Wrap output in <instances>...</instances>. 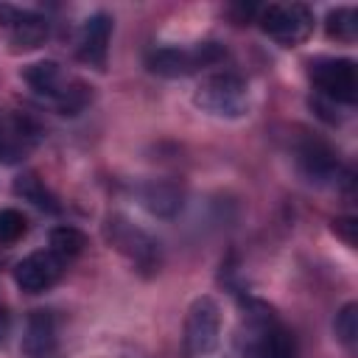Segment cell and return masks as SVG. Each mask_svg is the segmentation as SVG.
Here are the masks:
<instances>
[{"mask_svg":"<svg viewBox=\"0 0 358 358\" xmlns=\"http://www.w3.org/2000/svg\"><path fill=\"white\" fill-rule=\"evenodd\" d=\"M355 218H338V221H333V229L347 241V246H355Z\"/></svg>","mask_w":358,"mask_h":358,"instance_id":"obj_21","label":"cell"},{"mask_svg":"<svg viewBox=\"0 0 358 358\" xmlns=\"http://www.w3.org/2000/svg\"><path fill=\"white\" fill-rule=\"evenodd\" d=\"M249 322V347L246 358H296V344L291 333L271 319V310L246 313Z\"/></svg>","mask_w":358,"mask_h":358,"instance_id":"obj_6","label":"cell"},{"mask_svg":"<svg viewBox=\"0 0 358 358\" xmlns=\"http://www.w3.org/2000/svg\"><path fill=\"white\" fill-rule=\"evenodd\" d=\"M355 31H358V14H355V8L344 6V8H336V11L327 14V34L333 39L352 42L355 39Z\"/></svg>","mask_w":358,"mask_h":358,"instance_id":"obj_18","label":"cell"},{"mask_svg":"<svg viewBox=\"0 0 358 358\" xmlns=\"http://www.w3.org/2000/svg\"><path fill=\"white\" fill-rule=\"evenodd\" d=\"M34 131L36 129L25 117L0 120V162H6V165L20 162L34 143Z\"/></svg>","mask_w":358,"mask_h":358,"instance_id":"obj_12","label":"cell"},{"mask_svg":"<svg viewBox=\"0 0 358 358\" xmlns=\"http://www.w3.org/2000/svg\"><path fill=\"white\" fill-rule=\"evenodd\" d=\"M28 221L17 210H0V243H14L25 235Z\"/></svg>","mask_w":358,"mask_h":358,"instance_id":"obj_20","label":"cell"},{"mask_svg":"<svg viewBox=\"0 0 358 358\" xmlns=\"http://www.w3.org/2000/svg\"><path fill=\"white\" fill-rule=\"evenodd\" d=\"M143 204L148 207V213L159 218H173L182 210V190L168 179L148 182L143 187Z\"/></svg>","mask_w":358,"mask_h":358,"instance_id":"obj_15","label":"cell"},{"mask_svg":"<svg viewBox=\"0 0 358 358\" xmlns=\"http://www.w3.org/2000/svg\"><path fill=\"white\" fill-rule=\"evenodd\" d=\"M62 277V257L50 249H39L31 252L28 257H22L14 268V280L22 291L28 294H42L50 285H56Z\"/></svg>","mask_w":358,"mask_h":358,"instance_id":"obj_9","label":"cell"},{"mask_svg":"<svg viewBox=\"0 0 358 358\" xmlns=\"http://www.w3.org/2000/svg\"><path fill=\"white\" fill-rule=\"evenodd\" d=\"M106 235H109V241H112L126 257H131L140 268H154V266H157V260H159V249H157L154 238L145 235L143 229H137L134 224H129L126 218H120V215L109 218V224H106Z\"/></svg>","mask_w":358,"mask_h":358,"instance_id":"obj_8","label":"cell"},{"mask_svg":"<svg viewBox=\"0 0 358 358\" xmlns=\"http://www.w3.org/2000/svg\"><path fill=\"white\" fill-rule=\"evenodd\" d=\"M260 28L285 48L305 42L313 31V11L302 3H271L260 8Z\"/></svg>","mask_w":358,"mask_h":358,"instance_id":"obj_5","label":"cell"},{"mask_svg":"<svg viewBox=\"0 0 358 358\" xmlns=\"http://www.w3.org/2000/svg\"><path fill=\"white\" fill-rule=\"evenodd\" d=\"M87 246V238H84V232H78L76 227H56L53 232H50V252H56L62 260L64 257H76V255H81V249Z\"/></svg>","mask_w":358,"mask_h":358,"instance_id":"obj_17","label":"cell"},{"mask_svg":"<svg viewBox=\"0 0 358 358\" xmlns=\"http://www.w3.org/2000/svg\"><path fill=\"white\" fill-rule=\"evenodd\" d=\"M310 81L322 95L338 103H352L358 92V76L352 59H316L310 62Z\"/></svg>","mask_w":358,"mask_h":358,"instance_id":"obj_7","label":"cell"},{"mask_svg":"<svg viewBox=\"0 0 358 358\" xmlns=\"http://www.w3.org/2000/svg\"><path fill=\"white\" fill-rule=\"evenodd\" d=\"M22 78L28 81V87L45 98H50L62 115H76L78 109H84V103L90 101L87 95V87L76 78H70L59 62H36V64H28Z\"/></svg>","mask_w":358,"mask_h":358,"instance_id":"obj_1","label":"cell"},{"mask_svg":"<svg viewBox=\"0 0 358 358\" xmlns=\"http://www.w3.org/2000/svg\"><path fill=\"white\" fill-rule=\"evenodd\" d=\"M14 193L17 196H22L25 201H31V204H36V207H42V210H50V213H56L59 210V204H56V196L34 176V173H25V176H20L17 182H14Z\"/></svg>","mask_w":358,"mask_h":358,"instance_id":"obj_16","label":"cell"},{"mask_svg":"<svg viewBox=\"0 0 358 358\" xmlns=\"http://www.w3.org/2000/svg\"><path fill=\"white\" fill-rule=\"evenodd\" d=\"M336 336L338 341L352 352L355 350V341H358V305L355 302H347L338 316H336Z\"/></svg>","mask_w":358,"mask_h":358,"instance_id":"obj_19","label":"cell"},{"mask_svg":"<svg viewBox=\"0 0 358 358\" xmlns=\"http://www.w3.org/2000/svg\"><path fill=\"white\" fill-rule=\"evenodd\" d=\"M8 28H11V42H14L17 50H34V48H39L48 39V31H50V25H48L45 17H39L34 11H20V8L14 11Z\"/></svg>","mask_w":358,"mask_h":358,"instance_id":"obj_13","label":"cell"},{"mask_svg":"<svg viewBox=\"0 0 358 358\" xmlns=\"http://www.w3.org/2000/svg\"><path fill=\"white\" fill-rule=\"evenodd\" d=\"M221 344V308L213 296L193 299L185 319V352L187 358H210Z\"/></svg>","mask_w":358,"mask_h":358,"instance_id":"obj_3","label":"cell"},{"mask_svg":"<svg viewBox=\"0 0 358 358\" xmlns=\"http://www.w3.org/2000/svg\"><path fill=\"white\" fill-rule=\"evenodd\" d=\"M221 56H224V48L218 42H199L196 48H157L148 53L145 64L157 76L179 78V76L196 73L199 67L215 64Z\"/></svg>","mask_w":358,"mask_h":358,"instance_id":"obj_4","label":"cell"},{"mask_svg":"<svg viewBox=\"0 0 358 358\" xmlns=\"http://www.w3.org/2000/svg\"><path fill=\"white\" fill-rule=\"evenodd\" d=\"M56 347V322L50 310H34L25 324L22 352L28 358H48Z\"/></svg>","mask_w":358,"mask_h":358,"instance_id":"obj_11","label":"cell"},{"mask_svg":"<svg viewBox=\"0 0 358 358\" xmlns=\"http://www.w3.org/2000/svg\"><path fill=\"white\" fill-rule=\"evenodd\" d=\"M6 333H8V313H6V308L0 305V341L6 338Z\"/></svg>","mask_w":358,"mask_h":358,"instance_id":"obj_22","label":"cell"},{"mask_svg":"<svg viewBox=\"0 0 358 358\" xmlns=\"http://www.w3.org/2000/svg\"><path fill=\"white\" fill-rule=\"evenodd\" d=\"M109 36H112V17L109 14H92L78 36V56L90 67L103 70L106 67V50H109Z\"/></svg>","mask_w":358,"mask_h":358,"instance_id":"obj_10","label":"cell"},{"mask_svg":"<svg viewBox=\"0 0 358 358\" xmlns=\"http://www.w3.org/2000/svg\"><path fill=\"white\" fill-rule=\"evenodd\" d=\"M193 103L213 117H241L249 109V87L235 73H215L199 84Z\"/></svg>","mask_w":358,"mask_h":358,"instance_id":"obj_2","label":"cell"},{"mask_svg":"<svg viewBox=\"0 0 358 358\" xmlns=\"http://www.w3.org/2000/svg\"><path fill=\"white\" fill-rule=\"evenodd\" d=\"M299 165H302V173L310 179V182H327L336 176L338 171V159L336 154L324 145V143H305L302 151H299Z\"/></svg>","mask_w":358,"mask_h":358,"instance_id":"obj_14","label":"cell"}]
</instances>
